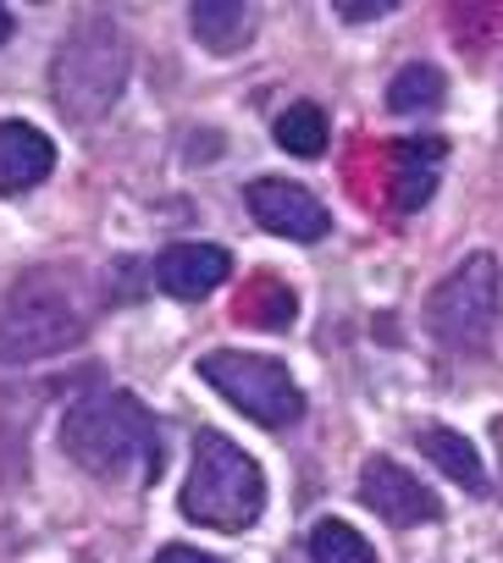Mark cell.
<instances>
[{
    "label": "cell",
    "instance_id": "1",
    "mask_svg": "<svg viewBox=\"0 0 503 563\" xmlns=\"http://www.w3.org/2000/svg\"><path fill=\"white\" fill-rule=\"evenodd\" d=\"M128 67H133V45L117 29V18L95 12L78 18L62 40V51L51 56V95L62 106V117L73 122H95L117 106V95L128 89Z\"/></svg>",
    "mask_w": 503,
    "mask_h": 563
},
{
    "label": "cell",
    "instance_id": "2",
    "mask_svg": "<svg viewBox=\"0 0 503 563\" xmlns=\"http://www.w3.org/2000/svg\"><path fill=\"white\" fill-rule=\"evenodd\" d=\"M89 332V310L67 288V276L34 271L0 294V365H34L78 349Z\"/></svg>",
    "mask_w": 503,
    "mask_h": 563
},
{
    "label": "cell",
    "instance_id": "3",
    "mask_svg": "<svg viewBox=\"0 0 503 563\" xmlns=\"http://www.w3.org/2000/svg\"><path fill=\"white\" fill-rule=\"evenodd\" d=\"M177 508H183V519H194L205 530H249L266 508V475L232 437L199 431Z\"/></svg>",
    "mask_w": 503,
    "mask_h": 563
},
{
    "label": "cell",
    "instance_id": "4",
    "mask_svg": "<svg viewBox=\"0 0 503 563\" xmlns=\"http://www.w3.org/2000/svg\"><path fill=\"white\" fill-rule=\"evenodd\" d=\"M62 448L78 470L89 475H128L139 459L155 453V420L128 398V393H106V398H78L62 420Z\"/></svg>",
    "mask_w": 503,
    "mask_h": 563
},
{
    "label": "cell",
    "instance_id": "5",
    "mask_svg": "<svg viewBox=\"0 0 503 563\" xmlns=\"http://www.w3.org/2000/svg\"><path fill=\"white\" fill-rule=\"evenodd\" d=\"M199 376L255 426L277 431V426H294L305 415V393L299 382L288 376L283 360H266V354H243V349H216L199 360Z\"/></svg>",
    "mask_w": 503,
    "mask_h": 563
},
{
    "label": "cell",
    "instance_id": "6",
    "mask_svg": "<svg viewBox=\"0 0 503 563\" xmlns=\"http://www.w3.org/2000/svg\"><path fill=\"white\" fill-rule=\"evenodd\" d=\"M497 305H503V265L492 254H470L431 288L426 327L448 349H481L497 327Z\"/></svg>",
    "mask_w": 503,
    "mask_h": 563
},
{
    "label": "cell",
    "instance_id": "7",
    "mask_svg": "<svg viewBox=\"0 0 503 563\" xmlns=\"http://www.w3.org/2000/svg\"><path fill=\"white\" fill-rule=\"evenodd\" d=\"M243 205H249V216H255L266 232L294 238V243H316V238L332 232L327 205L305 183H294V177H255L243 188Z\"/></svg>",
    "mask_w": 503,
    "mask_h": 563
},
{
    "label": "cell",
    "instance_id": "8",
    "mask_svg": "<svg viewBox=\"0 0 503 563\" xmlns=\"http://www.w3.org/2000/svg\"><path fill=\"white\" fill-rule=\"evenodd\" d=\"M360 503L376 514V519H387V525H431L437 514H442V503H437V492H426L404 464H393V459H371L365 470H360Z\"/></svg>",
    "mask_w": 503,
    "mask_h": 563
},
{
    "label": "cell",
    "instance_id": "9",
    "mask_svg": "<svg viewBox=\"0 0 503 563\" xmlns=\"http://www.w3.org/2000/svg\"><path fill=\"white\" fill-rule=\"evenodd\" d=\"M227 271H232L227 249H216V243H172V249H161V260H155V288H161L166 299L194 305V299H205V294L221 288Z\"/></svg>",
    "mask_w": 503,
    "mask_h": 563
},
{
    "label": "cell",
    "instance_id": "10",
    "mask_svg": "<svg viewBox=\"0 0 503 563\" xmlns=\"http://www.w3.org/2000/svg\"><path fill=\"white\" fill-rule=\"evenodd\" d=\"M51 172H56V144L34 122H23V117L0 122V194H29Z\"/></svg>",
    "mask_w": 503,
    "mask_h": 563
},
{
    "label": "cell",
    "instance_id": "11",
    "mask_svg": "<svg viewBox=\"0 0 503 563\" xmlns=\"http://www.w3.org/2000/svg\"><path fill=\"white\" fill-rule=\"evenodd\" d=\"M442 155H448V139H431V133L398 144V172H393V205L398 210H420L437 194Z\"/></svg>",
    "mask_w": 503,
    "mask_h": 563
},
{
    "label": "cell",
    "instance_id": "12",
    "mask_svg": "<svg viewBox=\"0 0 503 563\" xmlns=\"http://www.w3.org/2000/svg\"><path fill=\"white\" fill-rule=\"evenodd\" d=\"M194 40L216 56H238L249 40H255V7H243V0H194Z\"/></svg>",
    "mask_w": 503,
    "mask_h": 563
},
{
    "label": "cell",
    "instance_id": "13",
    "mask_svg": "<svg viewBox=\"0 0 503 563\" xmlns=\"http://www.w3.org/2000/svg\"><path fill=\"white\" fill-rule=\"evenodd\" d=\"M420 453H426L448 481H459L464 492H475V497L486 492V464H481V453H475L459 431H448V426H426V431H420Z\"/></svg>",
    "mask_w": 503,
    "mask_h": 563
},
{
    "label": "cell",
    "instance_id": "14",
    "mask_svg": "<svg viewBox=\"0 0 503 563\" xmlns=\"http://www.w3.org/2000/svg\"><path fill=\"white\" fill-rule=\"evenodd\" d=\"M442 95H448L442 73L426 67V62H415V67H404V73L387 84V111H398V117H426V111L442 106Z\"/></svg>",
    "mask_w": 503,
    "mask_h": 563
},
{
    "label": "cell",
    "instance_id": "15",
    "mask_svg": "<svg viewBox=\"0 0 503 563\" xmlns=\"http://www.w3.org/2000/svg\"><path fill=\"white\" fill-rule=\"evenodd\" d=\"M277 144H283L288 155H299V161H316V155L327 150V111L310 106V100L288 106V111L277 117Z\"/></svg>",
    "mask_w": 503,
    "mask_h": 563
},
{
    "label": "cell",
    "instance_id": "16",
    "mask_svg": "<svg viewBox=\"0 0 503 563\" xmlns=\"http://www.w3.org/2000/svg\"><path fill=\"white\" fill-rule=\"evenodd\" d=\"M305 547H310L316 563H376V547L354 525H343V519H321Z\"/></svg>",
    "mask_w": 503,
    "mask_h": 563
},
{
    "label": "cell",
    "instance_id": "17",
    "mask_svg": "<svg viewBox=\"0 0 503 563\" xmlns=\"http://www.w3.org/2000/svg\"><path fill=\"white\" fill-rule=\"evenodd\" d=\"M398 0H338V18L343 23H365V18H387Z\"/></svg>",
    "mask_w": 503,
    "mask_h": 563
},
{
    "label": "cell",
    "instance_id": "18",
    "mask_svg": "<svg viewBox=\"0 0 503 563\" xmlns=\"http://www.w3.org/2000/svg\"><path fill=\"white\" fill-rule=\"evenodd\" d=\"M155 563H221V558H210V552H199V547H183V541H177V547H161V552H155Z\"/></svg>",
    "mask_w": 503,
    "mask_h": 563
},
{
    "label": "cell",
    "instance_id": "19",
    "mask_svg": "<svg viewBox=\"0 0 503 563\" xmlns=\"http://www.w3.org/2000/svg\"><path fill=\"white\" fill-rule=\"evenodd\" d=\"M12 29H18V23H12V12H7V7H0V45H7V40H12Z\"/></svg>",
    "mask_w": 503,
    "mask_h": 563
}]
</instances>
